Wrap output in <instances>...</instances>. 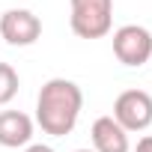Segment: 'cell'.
Masks as SVG:
<instances>
[{"label":"cell","mask_w":152,"mask_h":152,"mask_svg":"<svg viewBox=\"0 0 152 152\" xmlns=\"http://www.w3.org/2000/svg\"><path fill=\"white\" fill-rule=\"evenodd\" d=\"M84 110V93L69 78H51L36 96V125L51 137H66L75 131Z\"/></svg>","instance_id":"1"},{"label":"cell","mask_w":152,"mask_h":152,"mask_svg":"<svg viewBox=\"0 0 152 152\" xmlns=\"http://www.w3.org/2000/svg\"><path fill=\"white\" fill-rule=\"evenodd\" d=\"M69 27L78 39H102L113 27V0H69Z\"/></svg>","instance_id":"2"},{"label":"cell","mask_w":152,"mask_h":152,"mask_svg":"<svg viewBox=\"0 0 152 152\" xmlns=\"http://www.w3.org/2000/svg\"><path fill=\"white\" fill-rule=\"evenodd\" d=\"M113 54L122 66L140 69L152 60V33L140 24H122L119 30H113Z\"/></svg>","instance_id":"3"},{"label":"cell","mask_w":152,"mask_h":152,"mask_svg":"<svg viewBox=\"0 0 152 152\" xmlns=\"http://www.w3.org/2000/svg\"><path fill=\"white\" fill-rule=\"evenodd\" d=\"M128 134L131 131H146L152 125V96L146 90H125L116 96L113 102V113H110Z\"/></svg>","instance_id":"4"},{"label":"cell","mask_w":152,"mask_h":152,"mask_svg":"<svg viewBox=\"0 0 152 152\" xmlns=\"http://www.w3.org/2000/svg\"><path fill=\"white\" fill-rule=\"evenodd\" d=\"M42 36V21L30 9H6L0 15V39L12 48H27Z\"/></svg>","instance_id":"5"},{"label":"cell","mask_w":152,"mask_h":152,"mask_svg":"<svg viewBox=\"0 0 152 152\" xmlns=\"http://www.w3.org/2000/svg\"><path fill=\"white\" fill-rule=\"evenodd\" d=\"M33 119L24 110H0V146L24 149L33 140Z\"/></svg>","instance_id":"6"},{"label":"cell","mask_w":152,"mask_h":152,"mask_svg":"<svg viewBox=\"0 0 152 152\" xmlns=\"http://www.w3.org/2000/svg\"><path fill=\"white\" fill-rule=\"evenodd\" d=\"M93 137V152H128V131L113 119V116H99L90 128Z\"/></svg>","instance_id":"7"},{"label":"cell","mask_w":152,"mask_h":152,"mask_svg":"<svg viewBox=\"0 0 152 152\" xmlns=\"http://www.w3.org/2000/svg\"><path fill=\"white\" fill-rule=\"evenodd\" d=\"M18 87H21L18 72H15L9 63H0V107H6V104L18 96Z\"/></svg>","instance_id":"8"},{"label":"cell","mask_w":152,"mask_h":152,"mask_svg":"<svg viewBox=\"0 0 152 152\" xmlns=\"http://www.w3.org/2000/svg\"><path fill=\"white\" fill-rule=\"evenodd\" d=\"M134 152H152V134L140 137V140H137V146H134Z\"/></svg>","instance_id":"9"},{"label":"cell","mask_w":152,"mask_h":152,"mask_svg":"<svg viewBox=\"0 0 152 152\" xmlns=\"http://www.w3.org/2000/svg\"><path fill=\"white\" fill-rule=\"evenodd\" d=\"M24 152H54V146H48V143H30V146H24Z\"/></svg>","instance_id":"10"},{"label":"cell","mask_w":152,"mask_h":152,"mask_svg":"<svg viewBox=\"0 0 152 152\" xmlns=\"http://www.w3.org/2000/svg\"><path fill=\"white\" fill-rule=\"evenodd\" d=\"M72 152H93V149H72Z\"/></svg>","instance_id":"11"}]
</instances>
